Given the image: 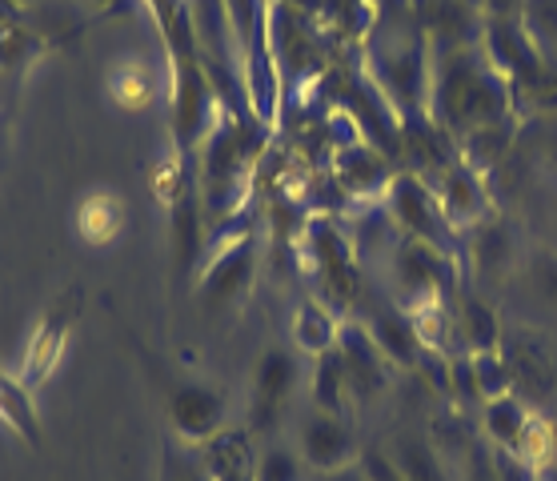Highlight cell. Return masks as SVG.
Masks as SVG:
<instances>
[{"instance_id": "obj_38", "label": "cell", "mask_w": 557, "mask_h": 481, "mask_svg": "<svg viewBox=\"0 0 557 481\" xmlns=\"http://www.w3.org/2000/svg\"><path fill=\"white\" fill-rule=\"evenodd\" d=\"M490 457H494L497 481H542V469H533L530 461L518 457L513 449H494V445H490Z\"/></svg>"}, {"instance_id": "obj_42", "label": "cell", "mask_w": 557, "mask_h": 481, "mask_svg": "<svg viewBox=\"0 0 557 481\" xmlns=\"http://www.w3.org/2000/svg\"><path fill=\"white\" fill-rule=\"evenodd\" d=\"M525 0H485V16L490 21H521Z\"/></svg>"}, {"instance_id": "obj_31", "label": "cell", "mask_w": 557, "mask_h": 481, "mask_svg": "<svg viewBox=\"0 0 557 481\" xmlns=\"http://www.w3.org/2000/svg\"><path fill=\"white\" fill-rule=\"evenodd\" d=\"M509 140H513V121H502V125H490L482 128V133H473V137H466L457 149H461V157H466L469 165H494L497 157L509 149Z\"/></svg>"}, {"instance_id": "obj_3", "label": "cell", "mask_w": 557, "mask_h": 481, "mask_svg": "<svg viewBox=\"0 0 557 481\" xmlns=\"http://www.w3.org/2000/svg\"><path fill=\"white\" fill-rule=\"evenodd\" d=\"M269 49L277 61L285 97H293V89L313 85L330 61V40L297 9V0H269Z\"/></svg>"}, {"instance_id": "obj_6", "label": "cell", "mask_w": 557, "mask_h": 481, "mask_svg": "<svg viewBox=\"0 0 557 481\" xmlns=\"http://www.w3.org/2000/svg\"><path fill=\"white\" fill-rule=\"evenodd\" d=\"M221 116H225L221 97L197 61V52L173 57V140L181 157L201 149L209 133L221 125Z\"/></svg>"}, {"instance_id": "obj_29", "label": "cell", "mask_w": 557, "mask_h": 481, "mask_svg": "<svg viewBox=\"0 0 557 481\" xmlns=\"http://www.w3.org/2000/svg\"><path fill=\"white\" fill-rule=\"evenodd\" d=\"M513 454L525 457L533 469H545L549 461H557L554 421L545 418L542 409H533V414H530V421H525V430H521L518 445H513Z\"/></svg>"}, {"instance_id": "obj_14", "label": "cell", "mask_w": 557, "mask_h": 481, "mask_svg": "<svg viewBox=\"0 0 557 481\" xmlns=\"http://www.w3.org/2000/svg\"><path fill=\"white\" fill-rule=\"evenodd\" d=\"M337 354L345 361V378H349V393L361 397V402H373L389 390L393 366L381 357V349L373 345L369 330L361 321H342V333H337Z\"/></svg>"}, {"instance_id": "obj_13", "label": "cell", "mask_w": 557, "mask_h": 481, "mask_svg": "<svg viewBox=\"0 0 557 481\" xmlns=\"http://www.w3.org/2000/svg\"><path fill=\"white\" fill-rule=\"evenodd\" d=\"M397 169L389 165V157L381 149H373L369 140H349L342 149H333V173L330 177L342 185V193L349 201H381Z\"/></svg>"}, {"instance_id": "obj_23", "label": "cell", "mask_w": 557, "mask_h": 481, "mask_svg": "<svg viewBox=\"0 0 557 481\" xmlns=\"http://www.w3.org/2000/svg\"><path fill=\"white\" fill-rule=\"evenodd\" d=\"M337 333H342V317L333 313L325 301L309 297V301L297 305V313H293V345H297L301 354L317 357V354H325V349H333V345H337Z\"/></svg>"}, {"instance_id": "obj_9", "label": "cell", "mask_w": 557, "mask_h": 481, "mask_svg": "<svg viewBox=\"0 0 557 481\" xmlns=\"http://www.w3.org/2000/svg\"><path fill=\"white\" fill-rule=\"evenodd\" d=\"M430 189H433V197H437V205H442V217L449 221V229H454L457 237H466L469 229H478L482 221L494 217V197L485 189L482 169L469 165L466 157H457L442 177H433Z\"/></svg>"}, {"instance_id": "obj_10", "label": "cell", "mask_w": 557, "mask_h": 481, "mask_svg": "<svg viewBox=\"0 0 557 481\" xmlns=\"http://www.w3.org/2000/svg\"><path fill=\"white\" fill-rule=\"evenodd\" d=\"M257 273V237L253 233H237L225 237L213 249V257L201 269V297L209 305H233L242 301Z\"/></svg>"}, {"instance_id": "obj_46", "label": "cell", "mask_w": 557, "mask_h": 481, "mask_svg": "<svg viewBox=\"0 0 557 481\" xmlns=\"http://www.w3.org/2000/svg\"><path fill=\"white\" fill-rule=\"evenodd\" d=\"M549 421H554V442H557V414H554V418H549Z\"/></svg>"}, {"instance_id": "obj_15", "label": "cell", "mask_w": 557, "mask_h": 481, "mask_svg": "<svg viewBox=\"0 0 557 481\" xmlns=\"http://www.w3.org/2000/svg\"><path fill=\"white\" fill-rule=\"evenodd\" d=\"M357 457H361V445H357L354 425L337 414L317 409L301 425V461L317 473H337L345 466H357Z\"/></svg>"}, {"instance_id": "obj_19", "label": "cell", "mask_w": 557, "mask_h": 481, "mask_svg": "<svg viewBox=\"0 0 557 481\" xmlns=\"http://www.w3.org/2000/svg\"><path fill=\"white\" fill-rule=\"evenodd\" d=\"M369 337L373 345L381 349V357L389 361L393 369H418V357H421V337L413 330V321L406 317V309L397 305V309H377V313L366 321Z\"/></svg>"}, {"instance_id": "obj_26", "label": "cell", "mask_w": 557, "mask_h": 481, "mask_svg": "<svg viewBox=\"0 0 557 481\" xmlns=\"http://www.w3.org/2000/svg\"><path fill=\"white\" fill-rule=\"evenodd\" d=\"M469 261L478 273H502L509 266V257H513V233H509L506 221H482L478 229H469Z\"/></svg>"}, {"instance_id": "obj_1", "label": "cell", "mask_w": 557, "mask_h": 481, "mask_svg": "<svg viewBox=\"0 0 557 481\" xmlns=\"http://www.w3.org/2000/svg\"><path fill=\"white\" fill-rule=\"evenodd\" d=\"M433 52L430 73V116L461 145L466 137L482 133L490 125L513 121L518 116V97L513 85L497 73V64L485 57L482 37L466 45Z\"/></svg>"}, {"instance_id": "obj_22", "label": "cell", "mask_w": 557, "mask_h": 481, "mask_svg": "<svg viewBox=\"0 0 557 481\" xmlns=\"http://www.w3.org/2000/svg\"><path fill=\"white\" fill-rule=\"evenodd\" d=\"M385 449L406 473V481H457V469L445 461L442 449L425 433H397Z\"/></svg>"}, {"instance_id": "obj_33", "label": "cell", "mask_w": 557, "mask_h": 481, "mask_svg": "<svg viewBox=\"0 0 557 481\" xmlns=\"http://www.w3.org/2000/svg\"><path fill=\"white\" fill-rule=\"evenodd\" d=\"M253 481H305V461L301 454H293L285 445H273L257 457Z\"/></svg>"}, {"instance_id": "obj_37", "label": "cell", "mask_w": 557, "mask_h": 481, "mask_svg": "<svg viewBox=\"0 0 557 481\" xmlns=\"http://www.w3.org/2000/svg\"><path fill=\"white\" fill-rule=\"evenodd\" d=\"M530 281H533V289H537V297H542V301L557 305V254H554V249L533 254Z\"/></svg>"}, {"instance_id": "obj_18", "label": "cell", "mask_w": 557, "mask_h": 481, "mask_svg": "<svg viewBox=\"0 0 557 481\" xmlns=\"http://www.w3.org/2000/svg\"><path fill=\"white\" fill-rule=\"evenodd\" d=\"M506 330H502V317L494 305H485L478 293H466L461 305L454 309V345L449 354H490L502 349Z\"/></svg>"}, {"instance_id": "obj_32", "label": "cell", "mask_w": 557, "mask_h": 481, "mask_svg": "<svg viewBox=\"0 0 557 481\" xmlns=\"http://www.w3.org/2000/svg\"><path fill=\"white\" fill-rule=\"evenodd\" d=\"M473 378H478V393H482V406L494 402V397H506L513 393V373H509V361L502 349H490V354H473Z\"/></svg>"}, {"instance_id": "obj_2", "label": "cell", "mask_w": 557, "mask_h": 481, "mask_svg": "<svg viewBox=\"0 0 557 481\" xmlns=\"http://www.w3.org/2000/svg\"><path fill=\"white\" fill-rule=\"evenodd\" d=\"M366 73L393 109L421 113L430 104V73H433V52L430 37L418 28H373L366 49Z\"/></svg>"}, {"instance_id": "obj_11", "label": "cell", "mask_w": 557, "mask_h": 481, "mask_svg": "<svg viewBox=\"0 0 557 481\" xmlns=\"http://www.w3.org/2000/svg\"><path fill=\"white\" fill-rule=\"evenodd\" d=\"M482 49L497 64V73L513 85V97H521V92L530 89L533 81H537V73L545 69V57L537 52V45L530 40L521 21H490L485 16Z\"/></svg>"}, {"instance_id": "obj_30", "label": "cell", "mask_w": 557, "mask_h": 481, "mask_svg": "<svg viewBox=\"0 0 557 481\" xmlns=\"http://www.w3.org/2000/svg\"><path fill=\"white\" fill-rule=\"evenodd\" d=\"M521 25L545 61H557V0H525Z\"/></svg>"}, {"instance_id": "obj_28", "label": "cell", "mask_w": 557, "mask_h": 481, "mask_svg": "<svg viewBox=\"0 0 557 481\" xmlns=\"http://www.w3.org/2000/svg\"><path fill=\"white\" fill-rule=\"evenodd\" d=\"M0 418L9 421L28 445H40V425L37 409L28 402V385L21 378H9V373H0Z\"/></svg>"}, {"instance_id": "obj_36", "label": "cell", "mask_w": 557, "mask_h": 481, "mask_svg": "<svg viewBox=\"0 0 557 481\" xmlns=\"http://www.w3.org/2000/svg\"><path fill=\"white\" fill-rule=\"evenodd\" d=\"M357 466H361V473H366L369 481H406V473L397 469V461L389 457L385 445H366L361 457H357Z\"/></svg>"}, {"instance_id": "obj_5", "label": "cell", "mask_w": 557, "mask_h": 481, "mask_svg": "<svg viewBox=\"0 0 557 481\" xmlns=\"http://www.w3.org/2000/svg\"><path fill=\"white\" fill-rule=\"evenodd\" d=\"M297 245L309 257V266H313L317 281H321V293H325L333 313H349L357 297H361V266H357L354 240L345 237L337 217H309V225H305Z\"/></svg>"}, {"instance_id": "obj_24", "label": "cell", "mask_w": 557, "mask_h": 481, "mask_svg": "<svg viewBox=\"0 0 557 481\" xmlns=\"http://www.w3.org/2000/svg\"><path fill=\"white\" fill-rule=\"evenodd\" d=\"M533 409L521 402L518 393H506V397H494V402H485L482 406V437L485 445H494V449H513L525 430V421H530Z\"/></svg>"}, {"instance_id": "obj_25", "label": "cell", "mask_w": 557, "mask_h": 481, "mask_svg": "<svg viewBox=\"0 0 557 481\" xmlns=\"http://www.w3.org/2000/svg\"><path fill=\"white\" fill-rule=\"evenodd\" d=\"M313 406L321 414H337V418H349V378H345V361L337 354V345L325 349V354L313 357Z\"/></svg>"}, {"instance_id": "obj_7", "label": "cell", "mask_w": 557, "mask_h": 481, "mask_svg": "<svg viewBox=\"0 0 557 481\" xmlns=\"http://www.w3.org/2000/svg\"><path fill=\"white\" fill-rule=\"evenodd\" d=\"M381 209L397 225V233L425 240V245H433V249H442L449 257H457V249H461V237H457L454 229H449V221L442 217V205L433 197L430 181H421L418 173L397 169L385 197H381Z\"/></svg>"}, {"instance_id": "obj_17", "label": "cell", "mask_w": 557, "mask_h": 481, "mask_svg": "<svg viewBox=\"0 0 557 481\" xmlns=\"http://www.w3.org/2000/svg\"><path fill=\"white\" fill-rule=\"evenodd\" d=\"M297 385V357L289 349H265L253 373V430H265L277 418L281 402Z\"/></svg>"}, {"instance_id": "obj_16", "label": "cell", "mask_w": 557, "mask_h": 481, "mask_svg": "<svg viewBox=\"0 0 557 481\" xmlns=\"http://www.w3.org/2000/svg\"><path fill=\"white\" fill-rule=\"evenodd\" d=\"M81 301H85V289L73 285L61 301L52 305V313L40 321V330L33 333V345H28V354H25V369H21V381H25L28 390H33L37 381H45V373L57 366V357H61V349H64V337H69V325H73L76 313H81Z\"/></svg>"}, {"instance_id": "obj_40", "label": "cell", "mask_w": 557, "mask_h": 481, "mask_svg": "<svg viewBox=\"0 0 557 481\" xmlns=\"http://www.w3.org/2000/svg\"><path fill=\"white\" fill-rule=\"evenodd\" d=\"M113 92H116V101L128 104V109H145V104H149V97H152L149 81H145V76H137V69L116 73L113 76Z\"/></svg>"}, {"instance_id": "obj_34", "label": "cell", "mask_w": 557, "mask_h": 481, "mask_svg": "<svg viewBox=\"0 0 557 481\" xmlns=\"http://www.w3.org/2000/svg\"><path fill=\"white\" fill-rule=\"evenodd\" d=\"M45 49L28 28H0V69H13V64L33 61Z\"/></svg>"}, {"instance_id": "obj_12", "label": "cell", "mask_w": 557, "mask_h": 481, "mask_svg": "<svg viewBox=\"0 0 557 481\" xmlns=\"http://www.w3.org/2000/svg\"><path fill=\"white\" fill-rule=\"evenodd\" d=\"M169 421L181 445H205L225 430V393L201 381L177 385L169 393Z\"/></svg>"}, {"instance_id": "obj_21", "label": "cell", "mask_w": 557, "mask_h": 481, "mask_svg": "<svg viewBox=\"0 0 557 481\" xmlns=\"http://www.w3.org/2000/svg\"><path fill=\"white\" fill-rule=\"evenodd\" d=\"M502 354H506L509 361V373H513V393H518V385L525 390V406L537 409L542 402H549L554 397V385H557V373L554 366H549V354H545L542 345H533L530 337H525V345L521 349H513V345H502Z\"/></svg>"}, {"instance_id": "obj_27", "label": "cell", "mask_w": 557, "mask_h": 481, "mask_svg": "<svg viewBox=\"0 0 557 481\" xmlns=\"http://www.w3.org/2000/svg\"><path fill=\"white\" fill-rule=\"evenodd\" d=\"M125 225V205L116 201L113 193H89L81 209H76V233L89 245H104L113 240Z\"/></svg>"}, {"instance_id": "obj_44", "label": "cell", "mask_w": 557, "mask_h": 481, "mask_svg": "<svg viewBox=\"0 0 557 481\" xmlns=\"http://www.w3.org/2000/svg\"><path fill=\"white\" fill-rule=\"evenodd\" d=\"M542 481H557V461H549V466L542 469Z\"/></svg>"}, {"instance_id": "obj_4", "label": "cell", "mask_w": 557, "mask_h": 481, "mask_svg": "<svg viewBox=\"0 0 557 481\" xmlns=\"http://www.w3.org/2000/svg\"><path fill=\"white\" fill-rule=\"evenodd\" d=\"M253 152L245 145V125L237 116H221V125L209 133V140L201 145V193H205V213L213 221L237 213V205L245 197L249 185V161Z\"/></svg>"}, {"instance_id": "obj_8", "label": "cell", "mask_w": 557, "mask_h": 481, "mask_svg": "<svg viewBox=\"0 0 557 481\" xmlns=\"http://www.w3.org/2000/svg\"><path fill=\"white\" fill-rule=\"evenodd\" d=\"M393 281L401 289V309L421 297H449V289L457 285V257L397 233L393 237Z\"/></svg>"}, {"instance_id": "obj_43", "label": "cell", "mask_w": 557, "mask_h": 481, "mask_svg": "<svg viewBox=\"0 0 557 481\" xmlns=\"http://www.w3.org/2000/svg\"><path fill=\"white\" fill-rule=\"evenodd\" d=\"M325 481H369V478L361 473V466H345L337 473H325Z\"/></svg>"}, {"instance_id": "obj_35", "label": "cell", "mask_w": 557, "mask_h": 481, "mask_svg": "<svg viewBox=\"0 0 557 481\" xmlns=\"http://www.w3.org/2000/svg\"><path fill=\"white\" fill-rule=\"evenodd\" d=\"M521 97H525V109H533V113H554L557 109V61H545L537 81H533Z\"/></svg>"}, {"instance_id": "obj_20", "label": "cell", "mask_w": 557, "mask_h": 481, "mask_svg": "<svg viewBox=\"0 0 557 481\" xmlns=\"http://www.w3.org/2000/svg\"><path fill=\"white\" fill-rule=\"evenodd\" d=\"M201 461L213 481H253L257 457H253V442H249V430H228L225 425L216 437H209L201 445Z\"/></svg>"}, {"instance_id": "obj_39", "label": "cell", "mask_w": 557, "mask_h": 481, "mask_svg": "<svg viewBox=\"0 0 557 481\" xmlns=\"http://www.w3.org/2000/svg\"><path fill=\"white\" fill-rule=\"evenodd\" d=\"M457 481H497L490 445H485V442H469L466 445V466H457Z\"/></svg>"}, {"instance_id": "obj_45", "label": "cell", "mask_w": 557, "mask_h": 481, "mask_svg": "<svg viewBox=\"0 0 557 481\" xmlns=\"http://www.w3.org/2000/svg\"><path fill=\"white\" fill-rule=\"evenodd\" d=\"M4 4H21V9H28V4H37V0H4Z\"/></svg>"}, {"instance_id": "obj_41", "label": "cell", "mask_w": 557, "mask_h": 481, "mask_svg": "<svg viewBox=\"0 0 557 481\" xmlns=\"http://www.w3.org/2000/svg\"><path fill=\"white\" fill-rule=\"evenodd\" d=\"M169 481H213V478H209V469H205L201 457L173 454V478H169Z\"/></svg>"}]
</instances>
